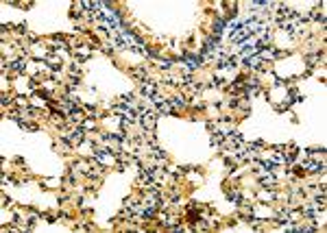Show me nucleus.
<instances>
[{
	"label": "nucleus",
	"instance_id": "1",
	"mask_svg": "<svg viewBox=\"0 0 327 233\" xmlns=\"http://www.w3.org/2000/svg\"><path fill=\"white\" fill-rule=\"evenodd\" d=\"M146 124H148V126H153V124H155V115H153V113L144 115V126H146Z\"/></svg>",
	"mask_w": 327,
	"mask_h": 233
}]
</instances>
